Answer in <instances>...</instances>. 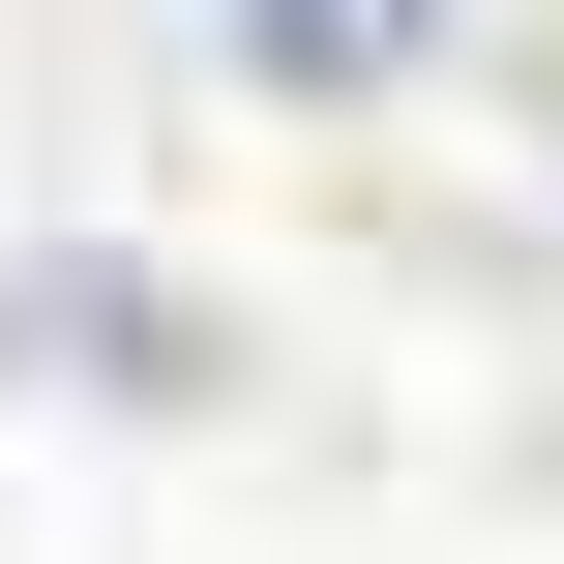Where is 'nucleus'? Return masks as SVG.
Here are the masks:
<instances>
[{
    "instance_id": "nucleus-1",
    "label": "nucleus",
    "mask_w": 564,
    "mask_h": 564,
    "mask_svg": "<svg viewBox=\"0 0 564 564\" xmlns=\"http://www.w3.org/2000/svg\"><path fill=\"white\" fill-rule=\"evenodd\" d=\"M208 30H238L268 89H416V59H446V0H208Z\"/></svg>"
}]
</instances>
